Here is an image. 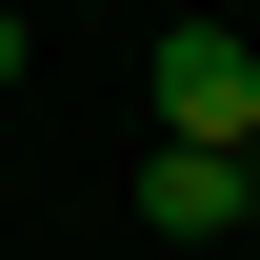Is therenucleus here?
<instances>
[{"label": "nucleus", "mask_w": 260, "mask_h": 260, "mask_svg": "<svg viewBox=\"0 0 260 260\" xmlns=\"http://www.w3.org/2000/svg\"><path fill=\"white\" fill-rule=\"evenodd\" d=\"M240 180H260V160H240Z\"/></svg>", "instance_id": "nucleus-4"}, {"label": "nucleus", "mask_w": 260, "mask_h": 260, "mask_svg": "<svg viewBox=\"0 0 260 260\" xmlns=\"http://www.w3.org/2000/svg\"><path fill=\"white\" fill-rule=\"evenodd\" d=\"M160 140L260 160V40H240V20H180V40H160Z\"/></svg>", "instance_id": "nucleus-1"}, {"label": "nucleus", "mask_w": 260, "mask_h": 260, "mask_svg": "<svg viewBox=\"0 0 260 260\" xmlns=\"http://www.w3.org/2000/svg\"><path fill=\"white\" fill-rule=\"evenodd\" d=\"M140 220H160V240H220V220H260V180L200 160V140H160V160H140Z\"/></svg>", "instance_id": "nucleus-2"}, {"label": "nucleus", "mask_w": 260, "mask_h": 260, "mask_svg": "<svg viewBox=\"0 0 260 260\" xmlns=\"http://www.w3.org/2000/svg\"><path fill=\"white\" fill-rule=\"evenodd\" d=\"M0 80H20V20H0Z\"/></svg>", "instance_id": "nucleus-3"}]
</instances>
